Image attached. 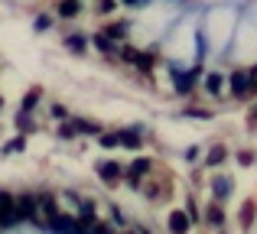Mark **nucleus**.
<instances>
[{
	"label": "nucleus",
	"instance_id": "6ab92c4d",
	"mask_svg": "<svg viewBox=\"0 0 257 234\" xmlns=\"http://www.w3.org/2000/svg\"><path fill=\"white\" fill-rule=\"evenodd\" d=\"M114 4H117V0H101L98 10H101V13H111V10H114Z\"/></svg>",
	"mask_w": 257,
	"mask_h": 234
},
{
	"label": "nucleus",
	"instance_id": "4be33fe9",
	"mask_svg": "<svg viewBox=\"0 0 257 234\" xmlns=\"http://www.w3.org/2000/svg\"><path fill=\"white\" fill-rule=\"evenodd\" d=\"M36 98H39V91H33V95H26V104H23V108H26V111H30V108H33V104H36Z\"/></svg>",
	"mask_w": 257,
	"mask_h": 234
},
{
	"label": "nucleus",
	"instance_id": "a878e982",
	"mask_svg": "<svg viewBox=\"0 0 257 234\" xmlns=\"http://www.w3.org/2000/svg\"><path fill=\"white\" fill-rule=\"evenodd\" d=\"M251 124H257V108H251Z\"/></svg>",
	"mask_w": 257,
	"mask_h": 234
},
{
	"label": "nucleus",
	"instance_id": "ddd939ff",
	"mask_svg": "<svg viewBox=\"0 0 257 234\" xmlns=\"http://www.w3.org/2000/svg\"><path fill=\"white\" fill-rule=\"evenodd\" d=\"M205 88L212 91V95H218V91H221V75H218V72H212V75L205 78Z\"/></svg>",
	"mask_w": 257,
	"mask_h": 234
},
{
	"label": "nucleus",
	"instance_id": "a211bd4d",
	"mask_svg": "<svg viewBox=\"0 0 257 234\" xmlns=\"http://www.w3.org/2000/svg\"><path fill=\"white\" fill-rule=\"evenodd\" d=\"M117 133H101V146H117Z\"/></svg>",
	"mask_w": 257,
	"mask_h": 234
},
{
	"label": "nucleus",
	"instance_id": "412c9836",
	"mask_svg": "<svg viewBox=\"0 0 257 234\" xmlns=\"http://www.w3.org/2000/svg\"><path fill=\"white\" fill-rule=\"evenodd\" d=\"M36 30H39V33L49 30V17H39V20H36Z\"/></svg>",
	"mask_w": 257,
	"mask_h": 234
},
{
	"label": "nucleus",
	"instance_id": "0eeeda50",
	"mask_svg": "<svg viewBox=\"0 0 257 234\" xmlns=\"http://www.w3.org/2000/svg\"><path fill=\"white\" fill-rule=\"evenodd\" d=\"M212 192H215V202L228 198V195H231V179H215V182H212Z\"/></svg>",
	"mask_w": 257,
	"mask_h": 234
},
{
	"label": "nucleus",
	"instance_id": "b1692460",
	"mask_svg": "<svg viewBox=\"0 0 257 234\" xmlns=\"http://www.w3.org/2000/svg\"><path fill=\"white\" fill-rule=\"evenodd\" d=\"M251 85H254V88H257V69L251 72Z\"/></svg>",
	"mask_w": 257,
	"mask_h": 234
},
{
	"label": "nucleus",
	"instance_id": "aec40b11",
	"mask_svg": "<svg viewBox=\"0 0 257 234\" xmlns=\"http://www.w3.org/2000/svg\"><path fill=\"white\" fill-rule=\"evenodd\" d=\"M238 163H241V166H251L254 156H251V153H238Z\"/></svg>",
	"mask_w": 257,
	"mask_h": 234
},
{
	"label": "nucleus",
	"instance_id": "f8f14e48",
	"mask_svg": "<svg viewBox=\"0 0 257 234\" xmlns=\"http://www.w3.org/2000/svg\"><path fill=\"white\" fill-rule=\"evenodd\" d=\"M251 218H254V202H244V208H241V228H251Z\"/></svg>",
	"mask_w": 257,
	"mask_h": 234
},
{
	"label": "nucleus",
	"instance_id": "2eb2a0df",
	"mask_svg": "<svg viewBox=\"0 0 257 234\" xmlns=\"http://www.w3.org/2000/svg\"><path fill=\"white\" fill-rule=\"evenodd\" d=\"M65 46H69L72 52H85L88 43H85V36H69V39H65Z\"/></svg>",
	"mask_w": 257,
	"mask_h": 234
},
{
	"label": "nucleus",
	"instance_id": "9d476101",
	"mask_svg": "<svg viewBox=\"0 0 257 234\" xmlns=\"http://www.w3.org/2000/svg\"><path fill=\"white\" fill-rule=\"evenodd\" d=\"M94 46H98V49L104 52V56H117V46H114L111 39L104 36V33H98V36H94Z\"/></svg>",
	"mask_w": 257,
	"mask_h": 234
},
{
	"label": "nucleus",
	"instance_id": "5701e85b",
	"mask_svg": "<svg viewBox=\"0 0 257 234\" xmlns=\"http://www.w3.org/2000/svg\"><path fill=\"white\" fill-rule=\"evenodd\" d=\"M91 234H111V231H107L104 224H94V228H91Z\"/></svg>",
	"mask_w": 257,
	"mask_h": 234
},
{
	"label": "nucleus",
	"instance_id": "1a4fd4ad",
	"mask_svg": "<svg viewBox=\"0 0 257 234\" xmlns=\"http://www.w3.org/2000/svg\"><path fill=\"white\" fill-rule=\"evenodd\" d=\"M98 172L107 179V182H114V179H120V172H124V169H120L117 163H101V166H98Z\"/></svg>",
	"mask_w": 257,
	"mask_h": 234
},
{
	"label": "nucleus",
	"instance_id": "6e6552de",
	"mask_svg": "<svg viewBox=\"0 0 257 234\" xmlns=\"http://www.w3.org/2000/svg\"><path fill=\"white\" fill-rule=\"evenodd\" d=\"M127 30H131L127 23H111V26L104 30V36L111 39V43H117V39H127Z\"/></svg>",
	"mask_w": 257,
	"mask_h": 234
},
{
	"label": "nucleus",
	"instance_id": "4468645a",
	"mask_svg": "<svg viewBox=\"0 0 257 234\" xmlns=\"http://www.w3.org/2000/svg\"><path fill=\"white\" fill-rule=\"evenodd\" d=\"M225 163V146H212V153H208V166H218Z\"/></svg>",
	"mask_w": 257,
	"mask_h": 234
},
{
	"label": "nucleus",
	"instance_id": "393cba45",
	"mask_svg": "<svg viewBox=\"0 0 257 234\" xmlns=\"http://www.w3.org/2000/svg\"><path fill=\"white\" fill-rule=\"evenodd\" d=\"M124 4H131V7H140V4H144V0H124Z\"/></svg>",
	"mask_w": 257,
	"mask_h": 234
},
{
	"label": "nucleus",
	"instance_id": "f257e3e1",
	"mask_svg": "<svg viewBox=\"0 0 257 234\" xmlns=\"http://www.w3.org/2000/svg\"><path fill=\"white\" fill-rule=\"evenodd\" d=\"M251 88H254V85H251V72H234V75H231V91L238 98H244Z\"/></svg>",
	"mask_w": 257,
	"mask_h": 234
},
{
	"label": "nucleus",
	"instance_id": "f3484780",
	"mask_svg": "<svg viewBox=\"0 0 257 234\" xmlns=\"http://www.w3.org/2000/svg\"><path fill=\"white\" fill-rule=\"evenodd\" d=\"M117 56H120V59H127V62H134V59H137V49H134V46H120Z\"/></svg>",
	"mask_w": 257,
	"mask_h": 234
},
{
	"label": "nucleus",
	"instance_id": "9b49d317",
	"mask_svg": "<svg viewBox=\"0 0 257 234\" xmlns=\"http://www.w3.org/2000/svg\"><path fill=\"white\" fill-rule=\"evenodd\" d=\"M144 172H150V159H137V163L131 166V179H134V182H137Z\"/></svg>",
	"mask_w": 257,
	"mask_h": 234
},
{
	"label": "nucleus",
	"instance_id": "7ed1b4c3",
	"mask_svg": "<svg viewBox=\"0 0 257 234\" xmlns=\"http://www.w3.org/2000/svg\"><path fill=\"white\" fill-rule=\"evenodd\" d=\"M192 78H195V72H173V88L179 91V95H189V88H192Z\"/></svg>",
	"mask_w": 257,
	"mask_h": 234
},
{
	"label": "nucleus",
	"instance_id": "20e7f679",
	"mask_svg": "<svg viewBox=\"0 0 257 234\" xmlns=\"http://www.w3.org/2000/svg\"><path fill=\"white\" fill-rule=\"evenodd\" d=\"M140 130H144V127H131V130H120V133H117L120 146H131V150H134V146H140V140H144V137H140Z\"/></svg>",
	"mask_w": 257,
	"mask_h": 234
},
{
	"label": "nucleus",
	"instance_id": "39448f33",
	"mask_svg": "<svg viewBox=\"0 0 257 234\" xmlns=\"http://www.w3.org/2000/svg\"><path fill=\"white\" fill-rule=\"evenodd\" d=\"M134 65H137V69L140 72H150L153 69V65H157V52H137V59H134Z\"/></svg>",
	"mask_w": 257,
	"mask_h": 234
},
{
	"label": "nucleus",
	"instance_id": "423d86ee",
	"mask_svg": "<svg viewBox=\"0 0 257 234\" xmlns=\"http://www.w3.org/2000/svg\"><path fill=\"white\" fill-rule=\"evenodd\" d=\"M78 10H82V0H62L59 4V17H65V20L78 17Z\"/></svg>",
	"mask_w": 257,
	"mask_h": 234
},
{
	"label": "nucleus",
	"instance_id": "f03ea898",
	"mask_svg": "<svg viewBox=\"0 0 257 234\" xmlns=\"http://www.w3.org/2000/svg\"><path fill=\"white\" fill-rule=\"evenodd\" d=\"M189 224H192V218H189L186 211H173L170 215V231L173 234H189Z\"/></svg>",
	"mask_w": 257,
	"mask_h": 234
},
{
	"label": "nucleus",
	"instance_id": "dca6fc26",
	"mask_svg": "<svg viewBox=\"0 0 257 234\" xmlns=\"http://www.w3.org/2000/svg\"><path fill=\"white\" fill-rule=\"evenodd\" d=\"M221 221H225V211H221L218 205H212V208H208V224H215V228H218Z\"/></svg>",
	"mask_w": 257,
	"mask_h": 234
}]
</instances>
